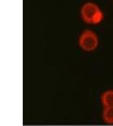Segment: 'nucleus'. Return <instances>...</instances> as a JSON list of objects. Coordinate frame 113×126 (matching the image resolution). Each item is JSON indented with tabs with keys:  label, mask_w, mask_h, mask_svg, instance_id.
Returning a JSON list of instances; mask_svg holds the SVG:
<instances>
[{
	"label": "nucleus",
	"mask_w": 113,
	"mask_h": 126,
	"mask_svg": "<svg viewBox=\"0 0 113 126\" xmlns=\"http://www.w3.org/2000/svg\"><path fill=\"white\" fill-rule=\"evenodd\" d=\"M79 46L85 51H93L99 46V38L93 30H85L79 37Z\"/></svg>",
	"instance_id": "1"
},
{
	"label": "nucleus",
	"mask_w": 113,
	"mask_h": 126,
	"mask_svg": "<svg viewBox=\"0 0 113 126\" xmlns=\"http://www.w3.org/2000/svg\"><path fill=\"white\" fill-rule=\"evenodd\" d=\"M100 11V8L95 3L89 2L85 3L81 8V17L85 22L88 24H92L94 16L97 15V13Z\"/></svg>",
	"instance_id": "2"
},
{
	"label": "nucleus",
	"mask_w": 113,
	"mask_h": 126,
	"mask_svg": "<svg viewBox=\"0 0 113 126\" xmlns=\"http://www.w3.org/2000/svg\"><path fill=\"white\" fill-rule=\"evenodd\" d=\"M100 103L103 108L113 107V89H107L101 93Z\"/></svg>",
	"instance_id": "3"
},
{
	"label": "nucleus",
	"mask_w": 113,
	"mask_h": 126,
	"mask_svg": "<svg viewBox=\"0 0 113 126\" xmlns=\"http://www.w3.org/2000/svg\"><path fill=\"white\" fill-rule=\"evenodd\" d=\"M101 117L105 124L113 125V107L103 108Z\"/></svg>",
	"instance_id": "4"
}]
</instances>
